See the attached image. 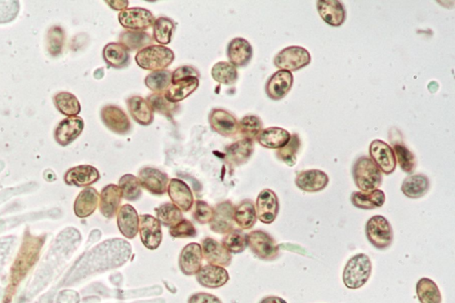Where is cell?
Segmentation results:
<instances>
[{"instance_id": "51", "label": "cell", "mask_w": 455, "mask_h": 303, "mask_svg": "<svg viewBox=\"0 0 455 303\" xmlns=\"http://www.w3.org/2000/svg\"><path fill=\"white\" fill-rule=\"evenodd\" d=\"M169 233L172 237L178 238H194L196 231L194 225L190 220L183 219L170 228Z\"/></svg>"}, {"instance_id": "46", "label": "cell", "mask_w": 455, "mask_h": 303, "mask_svg": "<svg viewBox=\"0 0 455 303\" xmlns=\"http://www.w3.org/2000/svg\"><path fill=\"white\" fill-rule=\"evenodd\" d=\"M156 219L165 227H173L183 219V212L173 203L163 204L156 208Z\"/></svg>"}, {"instance_id": "29", "label": "cell", "mask_w": 455, "mask_h": 303, "mask_svg": "<svg viewBox=\"0 0 455 303\" xmlns=\"http://www.w3.org/2000/svg\"><path fill=\"white\" fill-rule=\"evenodd\" d=\"M196 280L201 286L208 289H218L224 286L230 280L229 273L221 266L207 265L196 274Z\"/></svg>"}, {"instance_id": "14", "label": "cell", "mask_w": 455, "mask_h": 303, "mask_svg": "<svg viewBox=\"0 0 455 303\" xmlns=\"http://www.w3.org/2000/svg\"><path fill=\"white\" fill-rule=\"evenodd\" d=\"M141 188L153 195H164L168 192L169 178L167 174L154 167H144L140 171L139 177Z\"/></svg>"}, {"instance_id": "3", "label": "cell", "mask_w": 455, "mask_h": 303, "mask_svg": "<svg viewBox=\"0 0 455 303\" xmlns=\"http://www.w3.org/2000/svg\"><path fill=\"white\" fill-rule=\"evenodd\" d=\"M371 273L370 258L365 253H358L347 262L343 271V283L349 289H361L367 284Z\"/></svg>"}, {"instance_id": "16", "label": "cell", "mask_w": 455, "mask_h": 303, "mask_svg": "<svg viewBox=\"0 0 455 303\" xmlns=\"http://www.w3.org/2000/svg\"><path fill=\"white\" fill-rule=\"evenodd\" d=\"M294 76L287 70H279L266 83L265 92L270 99L279 101L287 96L293 87Z\"/></svg>"}, {"instance_id": "44", "label": "cell", "mask_w": 455, "mask_h": 303, "mask_svg": "<svg viewBox=\"0 0 455 303\" xmlns=\"http://www.w3.org/2000/svg\"><path fill=\"white\" fill-rule=\"evenodd\" d=\"M146 100L152 107L153 112H158L168 118H173L175 113L179 110L178 103L169 102L162 93L150 94Z\"/></svg>"}, {"instance_id": "35", "label": "cell", "mask_w": 455, "mask_h": 303, "mask_svg": "<svg viewBox=\"0 0 455 303\" xmlns=\"http://www.w3.org/2000/svg\"><path fill=\"white\" fill-rule=\"evenodd\" d=\"M429 180L424 174H413L404 180L401 191L407 198H420L429 189Z\"/></svg>"}, {"instance_id": "56", "label": "cell", "mask_w": 455, "mask_h": 303, "mask_svg": "<svg viewBox=\"0 0 455 303\" xmlns=\"http://www.w3.org/2000/svg\"><path fill=\"white\" fill-rule=\"evenodd\" d=\"M260 303H287L285 301L284 299L281 298V297L276 296H269L266 297L261 300Z\"/></svg>"}, {"instance_id": "11", "label": "cell", "mask_w": 455, "mask_h": 303, "mask_svg": "<svg viewBox=\"0 0 455 303\" xmlns=\"http://www.w3.org/2000/svg\"><path fill=\"white\" fill-rule=\"evenodd\" d=\"M212 130L224 137H234L239 133V121L235 116L223 109H214L208 116Z\"/></svg>"}, {"instance_id": "36", "label": "cell", "mask_w": 455, "mask_h": 303, "mask_svg": "<svg viewBox=\"0 0 455 303\" xmlns=\"http://www.w3.org/2000/svg\"><path fill=\"white\" fill-rule=\"evenodd\" d=\"M153 39L145 32L140 30H125L119 35V43L128 51H140L152 45Z\"/></svg>"}, {"instance_id": "34", "label": "cell", "mask_w": 455, "mask_h": 303, "mask_svg": "<svg viewBox=\"0 0 455 303\" xmlns=\"http://www.w3.org/2000/svg\"><path fill=\"white\" fill-rule=\"evenodd\" d=\"M350 200L353 206L359 209L373 210L382 207L385 203L386 197L383 191L375 189L369 192L354 191Z\"/></svg>"}, {"instance_id": "24", "label": "cell", "mask_w": 455, "mask_h": 303, "mask_svg": "<svg viewBox=\"0 0 455 303\" xmlns=\"http://www.w3.org/2000/svg\"><path fill=\"white\" fill-rule=\"evenodd\" d=\"M139 216L131 205L119 207L117 213V222L119 231L124 237L134 238L139 231Z\"/></svg>"}, {"instance_id": "39", "label": "cell", "mask_w": 455, "mask_h": 303, "mask_svg": "<svg viewBox=\"0 0 455 303\" xmlns=\"http://www.w3.org/2000/svg\"><path fill=\"white\" fill-rule=\"evenodd\" d=\"M211 75L215 81L226 85H234L239 79L238 69L228 62L215 63L212 68Z\"/></svg>"}, {"instance_id": "45", "label": "cell", "mask_w": 455, "mask_h": 303, "mask_svg": "<svg viewBox=\"0 0 455 303\" xmlns=\"http://www.w3.org/2000/svg\"><path fill=\"white\" fill-rule=\"evenodd\" d=\"M145 85L155 94H161L167 90L172 83V72L168 70H156L150 72L145 78Z\"/></svg>"}, {"instance_id": "4", "label": "cell", "mask_w": 455, "mask_h": 303, "mask_svg": "<svg viewBox=\"0 0 455 303\" xmlns=\"http://www.w3.org/2000/svg\"><path fill=\"white\" fill-rule=\"evenodd\" d=\"M43 244L41 238L30 237L23 242L21 248L19 255L15 262L13 272H12V281L14 284L18 283L23 275L27 273L30 267L38 259L39 253Z\"/></svg>"}, {"instance_id": "6", "label": "cell", "mask_w": 455, "mask_h": 303, "mask_svg": "<svg viewBox=\"0 0 455 303\" xmlns=\"http://www.w3.org/2000/svg\"><path fill=\"white\" fill-rule=\"evenodd\" d=\"M247 244L252 252L264 261H273L281 253L279 246L274 238L263 231L250 232L247 235Z\"/></svg>"}, {"instance_id": "43", "label": "cell", "mask_w": 455, "mask_h": 303, "mask_svg": "<svg viewBox=\"0 0 455 303\" xmlns=\"http://www.w3.org/2000/svg\"><path fill=\"white\" fill-rule=\"evenodd\" d=\"M122 198L128 201H136L141 196V186L139 179L133 174H125L119 180Z\"/></svg>"}, {"instance_id": "25", "label": "cell", "mask_w": 455, "mask_h": 303, "mask_svg": "<svg viewBox=\"0 0 455 303\" xmlns=\"http://www.w3.org/2000/svg\"><path fill=\"white\" fill-rule=\"evenodd\" d=\"M254 151L253 140L243 138L236 140L226 149L225 160L232 167H239L250 159Z\"/></svg>"}, {"instance_id": "33", "label": "cell", "mask_w": 455, "mask_h": 303, "mask_svg": "<svg viewBox=\"0 0 455 303\" xmlns=\"http://www.w3.org/2000/svg\"><path fill=\"white\" fill-rule=\"evenodd\" d=\"M103 56L108 66L114 69H123L130 62V54L121 43H110L103 48Z\"/></svg>"}, {"instance_id": "23", "label": "cell", "mask_w": 455, "mask_h": 303, "mask_svg": "<svg viewBox=\"0 0 455 303\" xmlns=\"http://www.w3.org/2000/svg\"><path fill=\"white\" fill-rule=\"evenodd\" d=\"M329 177L327 174L318 169L303 171L297 174L295 185L306 192H318L328 185Z\"/></svg>"}, {"instance_id": "55", "label": "cell", "mask_w": 455, "mask_h": 303, "mask_svg": "<svg viewBox=\"0 0 455 303\" xmlns=\"http://www.w3.org/2000/svg\"><path fill=\"white\" fill-rule=\"evenodd\" d=\"M110 7L116 11H124L128 9L129 2L127 0H119V1H106Z\"/></svg>"}, {"instance_id": "41", "label": "cell", "mask_w": 455, "mask_h": 303, "mask_svg": "<svg viewBox=\"0 0 455 303\" xmlns=\"http://www.w3.org/2000/svg\"><path fill=\"white\" fill-rule=\"evenodd\" d=\"M396 163L405 173L413 174L416 168L417 160L413 152L409 151L407 146L402 143H395L393 145Z\"/></svg>"}, {"instance_id": "10", "label": "cell", "mask_w": 455, "mask_h": 303, "mask_svg": "<svg viewBox=\"0 0 455 303\" xmlns=\"http://www.w3.org/2000/svg\"><path fill=\"white\" fill-rule=\"evenodd\" d=\"M255 211L260 222L272 224L279 213V200L276 193L269 189L261 191L257 197Z\"/></svg>"}, {"instance_id": "9", "label": "cell", "mask_w": 455, "mask_h": 303, "mask_svg": "<svg viewBox=\"0 0 455 303\" xmlns=\"http://www.w3.org/2000/svg\"><path fill=\"white\" fill-rule=\"evenodd\" d=\"M369 154L374 163L385 174L394 172L396 160L394 152L388 143L382 140H374L369 146Z\"/></svg>"}, {"instance_id": "47", "label": "cell", "mask_w": 455, "mask_h": 303, "mask_svg": "<svg viewBox=\"0 0 455 303\" xmlns=\"http://www.w3.org/2000/svg\"><path fill=\"white\" fill-rule=\"evenodd\" d=\"M301 146V143L299 136L297 134H294L293 136H291V139L287 145L276 151V157L281 159V161L285 162L288 167H294L296 164L297 155L298 152H300Z\"/></svg>"}, {"instance_id": "20", "label": "cell", "mask_w": 455, "mask_h": 303, "mask_svg": "<svg viewBox=\"0 0 455 303\" xmlns=\"http://www.w3.org/2000/svg\"><path fill=\"white\" fill-rule=\"evenodd\" d=\"M85 123L82 118L69 117L61 121L55 129V140L61 146L70 145L81 136Z\"/></svg>"}, {"instance_id": "52", "label": "cell", "mask_w": 455, "mask_h": 303, "mask_svg": "<svg viewBox=\"0 0 455 303\" xmlns=\"http://www.w3.org/2000/svg\"><path fill=\"white\" fill-rule=\"evenodd\" d=\"M194 219L201 224H207L210 223L214 216V209L207 202L198 200L196 202L194 213H193Z\"/></svg>"}, {"instance_id": "31", "label": "cell", "mask_w": 455, "mask_h": 303, "mask_svg": "<svg viewBox=\"0 0 455 303\" xmlns=\"http://www.w3.org/2000/svg\"><path fill=\"white\" fill-rule=\"evenodd\" d=\"M99 193L97 189L88 187L79 193L74 204V212L81 218L90 216L99 205Z\"/></svg>"}, {"instance_id": "8", "label": "cell", "mask_w": 455, "mask_h": 303, "mask_svg": "<svg viewBox=\"0 0 455 303\" xmlns=\"http://www.w3.org/2000/svg\"><path fill=\"white\" fill-rule=\"evenodd\" d=\"M156 18L145 8H132L125 9L119 14V21L128 30L144 32L153 27Z\"/></svg>"}, {"instance_id": "5", "label": "cell", "mask_w": 455, "mask_h": 303, "mask_svg": "<svg viewBox=\"0 0 455 303\" xmlns=\"http://www.w3.org/2000/svg\"><path fill=\"white\" fill-rule=\"evenodd\" d=\"M365 235L377 249L385 250L392 246L393 229L389 220L383 216H374L367 220Z\"/></svg>"}, {"instance_id": "53", "label": "cell", "mask_w": 455, "mask_h": 303, "mask_svg": "<svg viewBox=\"0 0 455 303\" xmlns=\"http://www.w3.org/2000/svg\"><path fill=\"white\" fill-rule=\"evenodd\" d=\"M199 76H201V73H199V70L194 68V67L189 65L181 66L172 73V82L181 81V79L189 78L199 79Z\"/></svg>"}, {"instance_id": "1", "label": "cell", "mask_w": 455, "mask_h": 303, "mask_svg": "<svg viewBox=\"0 0 455 303\" xmlns=\"http://www.w3.org/2000/svg\"><path fill=\"white\" fill-rule=\"evenodd\" d=\"M174 58V53L170 48L165 45H150L137 52L135 62L141 69L156 72L168 68Z\"/></svg>"}, {"instance_id": "48", "label": "cell", "mask_w": 455, "mask_h": 303, "mask_svg": "<svg viewBox=\"0 0 455 303\" xmlns=\"http://www.w3.org/2000/svg\"><path fill=\"white\" fill-rule=\"evenodd\" d=\"M263 121L254 115H247L243 118L239 123V132L247 139L254 140L263 130Z\"/></svg>"}, {"instance_id": "13", "label": "cell", "mask_w": 455, "mask_h": 303, "mask_svg": "<svg viewBox=\"0 0 455 303\" xmlns=\"http://www.w3.org/2000/svg\"><path fill=\"white\" fill-rule=\"evenodd\" d=\"M139 218V231L143 246L148 249L156 250L162 242L161 222L150 214H143Z\"/></svg>"}, {"instance_id": "32", "label": "cell", "mask_w": 455, "mask_h": 303, "mask_svg": "<svg viewBox=\"0 0 455 303\" xmlns=\"http://www.w3.org/2000/svg\"><path fill=\"white\" fill-rule=\"evenodd\" d=\"M256 139L264 148L279 149L287 145L291 134L281 127H268L261 130Z\"/></svg>"}, {"instance_id": "7", "label": "cell", "mask_w": 455, "mask_h": 303, "mask_svg": "<svg viewBox=\"0 0 455 303\" xmlns=\"http://www.w3.org/2000/svg\"><path fill=\"white\" fill-rule=\"evenodd\" d=\"M310 62H312V56L309 51L298 45L283 49L276 55L274 59L276 68L290 72H296L308 66Z\"/></svg>"}, {"instance_id": "26", "label": "cell", "mask_w": 455, "mask_h": 303, "mask_svg": "<svg viewBox=\"0 0 455 303\" xmlns=\"http://www.w3.org/2000/svg\"><path fill=\"white\" fill-rule=\"evenodd\" d=\"M100 179L99 171L92 165H83L68 171L64 177L67 185L77 187H88Z\"/></svg>"}, {"instance_id": "38", "label": "cell", "mask_w": 455, "mask_h": 303, "mask_svg": "<svg viewBox=\"0 0 455 303\" xmlns=\"http://www.w3.org/2000/svg\"><path fill=\"white\" fill-rule=\"evenodd\" d=\"M416 293L421 303H441L442 296L434 281L423 278L418 281Z\"/></svg>"}, {"instance_id": "28", "label": "cell", "mask_w": 455, "mask_h": 303, "mask_svg": "<svg viewBox=\"0 0 455 303\" xmlns=\"http://www.w3.org/2000/svg\"><path fill=\"white\" fill-rule=\"evenodd\" d=\"M127 106L131 117L136 123L148 127L154 121V112L144 98L138 96L128 98Z\"/></svg>"}, {"instance_id": "40", "label": "cell", "mask_w": 455, "mask_h": 303, "mask_svg": "<svg viewBox=\"0 0 455 303\" xmlns=\"http://www.w3.org/2000/svg\"><path fill=\"white\" fill-rule=\"evenodd\" d=\"M175 28L174 21L170 18H156L153 24V39L161 45H168Z\"/></svg>"}, {"instance_id": "17", "label": "cell", "mask_w": 455, "mask_h": 303, "mask_svg": "<svg viewBox=\"0 0 455 303\" xmlns=\"http://www.w3.org/2000/svg\"><path fill=\"white\" fill-rule=\"evenodd\" d=\"M169 198L181 212L187 213L192 209L194 204L192 189L183 180L171 179L168 187Z\"/></svg>"}, {"instance_id": "42", "label": "cell", "mask_w": 455, "mask_h": 303, "mask_svg": "<svg viewBox=\"0 0 455 303\" xmlns=\"http://www.w3.org/2000/svg\"><path fill=\"white\" fill-rule=\"evenodd\" d=\"M55 106L61 113L70 117H75L81 110V103L74 94L61 92L54 97Z\"/></svg>"}, {"instance_id": "54", "label": "cell", "mask_w": 455, "mask_h": 303, "mask_svg": "<svg viewBox=\"0 0 455 303\" xmlns=\"http://www.w3.org/2000/svg\"><path fill=\"white\" fill-rule=\"evenodd\" d=\"M188 303H221L219 298L209 293H199L190 296Z\"/></svg>"}, {"instance_id": "21", "label": "cell", "mask_w": 455, "mask_h": 303, "mask_svg": "<svg viewBox=\"0 0 455 303\" xmlns=\"http://www.w3.org/2000/svg\"><path fill=\"white\" fill-rule=\"evenodd\" d=\"M253 54V48L247 39L236 38L228 45V58L230 63L236 68L247 66L251 62Z\"/></svg>"}, {"instance_id": "27", "label": "cell", "mask_w": 455, "mask_h": 303, "mask_svg": "<svg viewBox=\"0 0 455 303\" xmlns=\"http://www.w3.org/2000/svg\"><path fill=\"white\" fill-rule=\"evenodd\" d=\"M121 189L118 185H109L103 189L99 197L101 214L106 218H112L119 209L122 200Z\"/></svg>"}, {"instance_id": "19", "label": "cell", "mask_w": 455, "mask_h": 303, "mask_svg": "<svg viewBox=\"0 0 455 303\" xmlns=\"http://www.w3.org/2000/svg\"><path fill=\"white\" fill-rule=\"evenodd\" d=\"M203 256L210 265L227 267L232 262V255L223 244L214 238H207L203 241Z\"/></svg>"}, {"instance_id": "18", "label": "cell", "mask_w": 455, "mask_h": 303, "mask_svg": "<svg viewBox=\"0 0 455 303\" xmlns=\"http://www.w3.org/2000/svg\"><path fill=\"white\" fill-rule=\"evenodd\" d=\"M316 8L323 21L329 25L340 27L346 20V9L338 0H318Z\"/></svg>"}, {"instance_id": "15", "label": "cell", "mask_w": 455, "mask_h": 303, "mask_svg": "<svg viewBox=\"0 0 455 303\" xmlns=\"http://www.w3.org/2000/svg\"><path fill=\"white\" fill-rule=\"evenodd\" d=\"M235 207L232 202L224 201L218 204L214 209V216L210 222L212 231L218 234H228L234 227Z\"/></svg>"}, {"instance_id": "2", "label": "cell", "mask_w": 455, "mask_h": 303, "mask_svg": "<svg viewBox=\"0 0 455 303\" xmlns=\"http://www.w3.org/2000/svg\"><path fill=\"white\" fill-rule=\"evenodd\" d=\"M352 174L355 185L363 192L375 191L382 185V172L367 156L356 159L353 165Z\"/></svg>"}, {"instance_id": "50", "label": "cell", "mask_w": 455, "mask_h": 303, "mask_svg": "<svg viewBox=\"0 0 455 303\" xmlns=\"http://www.w3.org/2000/svg\"><path fill=\"white\" fill-rule=\"evenodd\" d=\"M64 45V32L60 26L52 27L48 35V47L52 55L60 54Z\"/></svg>"}, {"instance_id": "12", "label": "cell", "mask_w": 455, "mask_h": 303, "mask_svg": "<svg viewBox=\"0 0 455 303\" xmlns=\"http://www.w3.org/2000/svg\"><path fill=\"white\" fill-rule=\"evenodd\" d=\"M101 118L108 129L118 134H127L131 131L130 119L124 110L116 105L104 106L101 109Z\"/></svg>"}, {"instance_id": "22", "label": "cell", "mask_w": 455, "mask_h": 303, "mask_svg": "<svg viewBox=\"0 0 455 303\" xmlns=\"http://www.w3.org/2000/svg\"><path fill=\"white\" fill-rule=\"evenodd\" d=\"M203 261L202 247L198 243H190L181 251L179 265L181 271L187 275L198 274Z\"/></svg>"}, {"instance_id": "30", "label": "cell", "mask_w": 455, "mask_h": 303, "mask_svg": "<svg viewBox=\"0 0 455 303\" xmlns=\"http://www.w3.org/2000/svg\"><path fill=\"white\" fill-rule=\"evenodd\" d=\"M199 87V79H181V81L172 82L165 91L164 96L169 102L178 103L194 93Z\"/></svg>"}, {"instance_id": "49", "label": "cell", "mask_w": 455, "mask_h": 303, "mask_svg": "<svg viewBox=\"0 0 455 303\" xmlns=\"http://www.w3.org/2000/svg\"><path fill=\"white\" fill-rule=\"evenodd\" d=\"M223 244L230 253L244 252L247 244V235L239 229H233L223 238Z\"/></svg>"}, {"instance_id": "37", "label": "cell", "mask_w": 455, "mask_h": 303, "mask_svg": "<svg viewBox=\"0 0 455 303\" xmlns=\"http://www.w3.org/2000/svg\"><path fill=\"white\" fill-rule=\"evenodd\" d=\"M256 220V211L253 201L243 200L235 207L234 222L239 228L250 229L254 227Z\"/></svg>"}]
</instances>
